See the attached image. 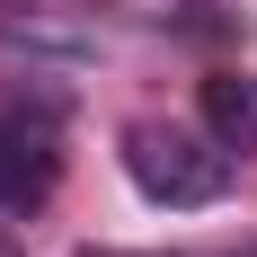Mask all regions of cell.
Wrapping results in <instances>:
<instances>
[{
    "mask_svg": "<svg viewBox=\"0 0 257 257\" xmlns=\"http://www.w3.org/2000/svg\"><path fill=\"white\" fill-rule=\"evenodd\" d=\"M204 133L231 142V151H257V71H213L204 80Z\"/></svg>",
    "mask_w": 257,
    "mask_h": 257,
    "instance_id": "3",
    "label": "cell"
},
{
    "mask_svg": "<svg viewBox=\"0 0 257 257\" xmlns=\"http://www.w3.org/2000/svg\"><path fill=\"white\" fill-rule=\"evenodd\" d=\"M124 169H133V186H142L151 204H169V213H204V204L231 195V142H213V133H195V124H160V115L124 124Z\"/></svg>",
    "mask_w": 257,
    "mask_h": 257,
    "instance_id": "1",
    "label": "cell"
},
{
    "mask_svg": "<svg viewBox=\"0 0 257 257\" xmlns=\"http://www.w3.org/2000/svg\"><path fill=\"white\" fill-rule=\"evenodd\" d=\"M53 178H62L53 124H36V115H0V204H45Z\"/></svg>",
    "mask_w": 257,
    "mask_h": 257,
    "instance_id": "2",
    "label": "cell"
},
{
    "mask_svg": "<svg viewBox=\"0 0 257 257\" xmlns=\"http://www.w3.org/2000/svg\"><path fill=\"white\" fill-rule=\"evenodd\" d=\"M0 257H18V248H9V239H0Z\"/></svg>",
    "mask_w": 257,
    "mask_h": 257,
    "instance_id": "5",
    "label": "cell"
},
{
    "mask_svg": "<svg viewBox=\"0 0 257 257\" xmlns=\"http://www.w3.org/2000/svg\"><path fill=\"white\" fill-rule=\"evenodd\" d=\"M195 257H257V239H239V248H195Z\"/></svg>",
    "mask_w": 257,
    "mask_h": 257,
    "instance_id": "4",
    "label": "cell"
}]
</instances>
